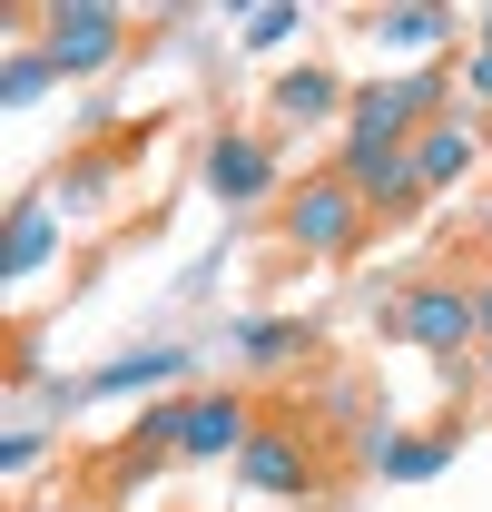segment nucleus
<instances>
[{"label": "nucleus", "mask_w": 492, "mask_h": 512, "mask_svg": "<svg viewBox=\"0 0 492 512\" xmlns=\"http://www.w3.org/2000/svg\"><path fill=\"white\" fill-rule=\"evenodd\" d=\"M178 375H187L178 345H138V355H119V365H89L69 394H79V404H99V394H138V384H178Z\"/></svg>", "instance_id": "9b49d317"}, {"label": "nucleus", "mask_w": 492, "mask_h": 512, "mask_svg": "<svg viewBox=\"0 0 492 512\" xmlns=\"http://www.w3.org/2000/svg\"><path fill=\"white\" fill-rule=\"evenodd\" d=\"M483 148H492L483 119H463V109H453V119H433L424 138H414V178H424V197H433V188H463Z\"/></svg>", "instance_id": "6e6552de"}, {"label": "nucleus", "mask_w": 492, "mask_h": 512, "mask_svg": "<svg viewBox=\"0 0 492 512\" xmlns=\"http://www.w3.org/2000/svg\"><path fill=\"white\" fill-rule=\"evenodd\" d=\"M315 473H325V463H315V444L296 434V424H256L246 453H237V483L246 493H276V503H306Z\"/></svg>", "instance_id": "39448f33"}, {"label": "nucleus", "mask_w": 492, "mask_h": 512, "mask_svg": "<svg viewBox=\"0 0 492 512\" xmlns=\"http://www.w3.org/2000/svg\"><path fill=\"white\" fill-rule=\"evenodd\" d=\"M453 79H463V109H492V50H473V60H453Z\"/></svg>", "instance_id": "f3484780"}, {"label": "nucleus", "mask_w": 492, "mask_h": 512, "mask_svg": "<svg viewBox=\"0 0 492 512\" xmlns=\"http://www.w3.org/2000/svg\"><path fill=\"white\" fill-rule=\"evenodd\" d=\"M207 197H217V207H266V197H286L276 148H266L256 128H217V138H207Z\"/></svg>", "instance_id": "423d86ee"}, {"label": "nucleus", "mask_w": 492, "mask_h": 512, "mask_svg": "<svg viewBox=\"0 0 492 512\" xmlns=\"http://www.w3.org/2000/svg\"><path fill=\"white\" fill-rule=\"evenodd\" d=\"M443 463H453V434H384L374 444V473L384 483H433Z\"/></svg>", "instance_id": "ddd939ff"}, {"label": "nucleus", "mask_w": 492, "mask_h": 512, "mask_svg": "<svg viewBox=\"0 0 492 512\" xmlns=\"http://www.w3.org/2000/svg\"><path fill=\"white\" fill-rule=\"evenodd\" d=\"M40 50L60 60V79H99V69H119L128 20H119V10H99V0H60V10L40 20Z\"/></svg>", "instance_id": "20e7f679"}, {"label": "nucleus", "mask_w": 492, "mask_h": 512, "mask_svg": "<svg viewBox=\"0 0 492 512\" xmlns=\"http://www.w3.org/2000/svg\"><path fill=\"white\" fill-rule=\"evenodd\" d=\"M30 463H40V424H10L0 434V473H30Z\"/></svg>", "instance_id": "a211bd4d"}, {"label": "nucleus", "mask_w": 492, "mask_h": 512, "mask_svg": "<svg viewBox=\"0 0 492 512\" xmlns=\"http://www.w3.org/2000/svg\"><path fill=\"white\" fill-rule=\"evenodd\" d=\"M473 50H492V10H483V40H473Z\"/></svg>", "instance_id": "aec40b11"}, {"label": "nucleus", "mask_w": 492, "mask_h": 512, "mask_svg": "<svg viewBox=\"0 0 492 512\" xmlns=\"http://www.w3.org/2000/svg\"><path fill=\"white\" fill-rule=\"evenodd\" d=\"M237 40H246V50H286V40H296V10H256Z\"/></svg>", "instance_id": "dca6fc26"}, {"label": "nucleus", "mask_w": 492, "mask_h": 512, "mask_svg": "<svg viewBox=\"0 0 492 512\" xmlns=\"http://www.w3.org/2000/svg\"><path fill=\"white\" fill-rule=\"evenodd\" d=\"M483 394H492V345H483Z\"/></svg>", "instance_id": "412c9836"}, {"label": "nucleus", "mask_w": 492, "mask_h": 512, "mask_svg": "<svg viewBox=\"0 0 492 512\" xmlns=\"http://www.w3.org/2000/svg\"><path fill=\"white\" fill-rule=\"evenodd\" d=\"M266 109H276V128H325L355 109V89L335 79V69H286L276 89H266Z\"/></svg>", "instance_id": "1a4fd4ad"}, {"label": "nucleus", "mask_w": 492, "mask_h": 512, "mask_svg": "<svg viewBox=\"0 0 492 512\" xmlns=\"http://www.w3.org/2000/svg\"><path fill=\"white\" fill-rule=\"evenodd\" d=\"M473 325H483V345H492V276L473 286Z\"/></svg>", "instance_id": "6ab92c4d"}, {"label": "nucleus", "mask_w": 492, "mask_h": 512, "mask_svg": "<svg viewBox=\"0 0 492 512\" xmlns=\"http://www.w3.org/2000/svg\"><path fill=\"white\" fill-rule=\"evenodd\" d=\"M335 168H345V188L365 197L374 217H414V207H424L414 138H345V148H335Z\"/></svg>", "instance_id": "7ed1b4c3"}, {"label": "nucleus", "mask_w": 492, "mask_h": 512, "mask_svg": "<svg viewBox=\"0 0 492 512\" xmlns=\"http://www.w3.org/2000/svg\"><path fill=\"white\" fill-rule=\"evenodd\" d=\"M246 434H256V404H246L237 384H207V394H187V434H178V463H237Z\"/></svg>", "instance_id": "0eeeda50"}, {"label": "nucleus", "mask_w": 492, "mask_h": 512, "mask_svg": "<svg viewBox=\"0 0 492 512\" xmlns=\"http://www.w3.org/2000/svg\"><path fill=\"white\" fill-rule=\"evenodd\" d=\"M50 89H60V60H50L40 40L0 60V109H30V99H50Z\"/></svg>", "instance_id": "2eb2a0df"}, {"label": "nucleus", "mask_w": 492, "mask_h": 512, "mask_svg": "<svg viewBox=\"0 0 492 512\" xmlns=\"http://www.w3.org/2000/svg\"><path fill=\"white\" fill-rule=\"evenodd\" d=\"M296 355H315V325H296V316L237 325V365H246V375H276V365H296Z\"/></svg>", "instance_id": "f8f14e48"}, {"label": "nucleus", "mask_w": 492, "mask_h": 512, "mask_svg": "<svg viewBox=\"0 0 492 512\" xmlns=\"http://www.w3.org/2000/svg\"><path fill=\"white\" fill-rule=\"evenodd\" d=\"M374 40H384V50H404V60H424V69H433V50L453 40V10H384V20H374Z\"/></svg>", "instance_id": "4468645a"}, {"label": "nucleus", "mask_w": 492, "mask_h": 512, "mask_svg": "<svg viewBox=\"0 0 492 512\" xmlns=\"http://www.w3.org/2000/svg\"><path fill=\"white\" fill-rule=\"evenodd\" d=\"M365 227H374V207L345 188V168H315V178H296V188L276 197V237L296 256H355Z\"/></svg>", "instance_id": "f257e3e1"}, {"label": "nucleus", "mask_w": 492, "mask_h": 512, "mask_svg": "<svg viewBox=\"0 0 492 512\" xmlns=\"http://www.w3.org/2000/svg\"><path fill=\"white\" fill-rule=\"evenodd\" d=\"M50 256H60V207H50V197H20V207H10V247H0V276H10V286H30Z\"/></svg>", "instance_id": "9d476101"}, {"label": "nucleus", "mask_w": 492, "mask_h": 512, "mask_svg": "<svg viewBox=\"0 0 492 512\" xmlns=\"http://www.w3.org/2000/svg\"><path fill=\"white\" fill-rule=\"evenodd\" d=\"M384 335L394 345H414V355H473L483 345V325H473V286H453V276H424V286H404L394 306H384Z\"/></svg>", "instance_id": "f03ea898"}]
</instances>
